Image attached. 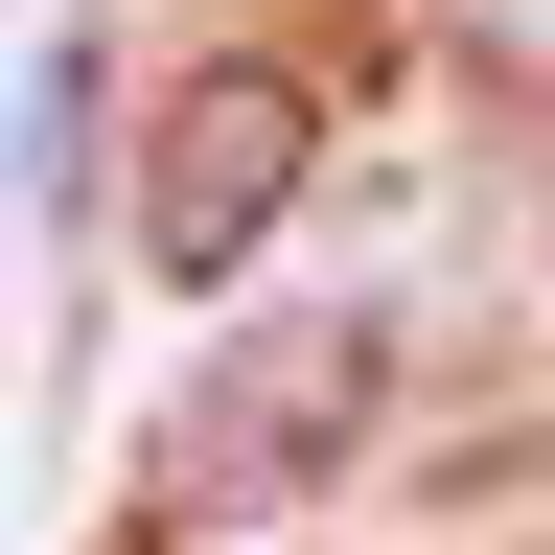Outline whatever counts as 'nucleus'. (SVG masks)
<instances>
[{
    "mask_svg": "<svg viewBox=\"0 0 555 555\" xmlns=\"http://www.w3.org/2000/svg\"><path fill=\"white\" fill-rule=\"evenodd\" d=\"M301 163H324V93H301L278 47L185 69V93H163V163H139V255H163V278H232V255L278 232V185H301Z\"/></svg>",
    "mask_w": 555,
    "mask_h": 555,
    "instance_id": "f257e3e1",
    "label": "nucleus"
},
{
    "mask_svg": "<svg viewBox=\"0 0 555 555\" xmlns=\"http://www.w3.org/2000/svg\"><path fill=\"white\" fill-rule=\"evenodd\" d=\"M347 393H371V324H301V371H232V393H208V416H185V463H255V440H278V463H301V440H324V416H347Z\"/></svg>",
    "mask_w": 555,
    "mask_h": 555,
    "instance_id": "f03ea898",
    "label": "nucleus"
}]
</instances>
